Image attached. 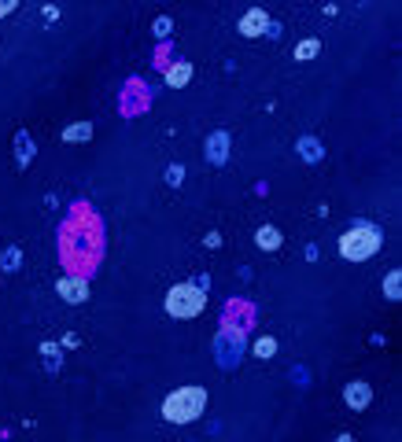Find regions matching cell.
Returning a JSON list of instances; mask_svg holds the SVG:
<instances>
[{"instance_id": "obj_1", "label": "cell", "mask_w": 402, "mask_h": 442, "mask_svg": "<svg viewBox=\"0 0 402 442\" xmlns=\"http://www.w3.org/2000/svg\"><path fill=\"white\" fill-rule=\"evenodd\" d=\"M63 262H67V269H74L77 277H85V273H93L100 254H103V236H100V225L89 206H77V211L70 214L67 229H63Z\"/></svg>"}, {"instance_id": "obj_2", "label": "cell", "mask_w": 402, "mask_h": 442, "mask_svg": "<svg viewBox=\"0 0 402 442\" xmlns=\"http://www.w3.org/2000/svg\"><path fill=\"white\" fill-rule=\"evenodd\" d=\"M203 406H207L203 387H181V391H174L170 398L163 402V417L170 424H188V420H196L203 413Z\"/></svg>"}, {"instance_id": "obj_3", "label": "cell", "mask_w": 402, "mask_h": 442, "mask_svg": "<svg viewBox=\"0 0 402 442\" xmlns=\"http://www.w3.org/2000/svg\"><path fill=\"white\" fill-rule=\"evenodd\" d=\"M380 229L377 225H355L351 232L340 236V254L351 258V262H362V258H373L380 251Z\"/></svg>"}, {"instance_id": "obj_4", "label": "cell", "mask_w": 402, "mask_h": 442, "mask_svg": "<svg viewBox=\"0 0 402 442\" xmlns=\"http://www.w3.org/2000/svg\"><path fill=\"white\" fill-rule=\"evenodd\" d=\"M203 284H177V288L166 295V310H170V317H196L203 314Z\"/></svg>"}, {"instance_id": "obj_5", "label": "cell", "mask_w": 402, "mask_h": 442, "mask_svg": "<svg viewBox=\"0 0 402 442\" xmlns=\"http://www.w3.org/2000/svg\"><path fill=\"white\" fill-rule=\"evenodd\" d=\"M59 295L67 298V303H85L89 284H85L82 277H67V280H59Z\"/></svg>"}, {"instance_id": "obj_6", "label": "cell", "mask_w": 402, "mask_h": 442, "mask_svg": "<svg viewBox=\"0 0 402 442\" xmlns=\"http://www.w3.org/2000/svg\"><path fill=\"white\" fill-rule=\"evenodd\" d=\"M369 398H373L369 383H351V387H347V406H351V409H366Z\"/></svg>"}, {"instance_id": "obj_7", "label": "cell", "mask_w": 402, "mask_h": 442, "mask_svg": "<svg viewBox=\"0 0 402 442\" xmlns=\"http://www.w3.org/2000/svg\"><path fill=\"white\" fill-rule=\"evenodd\" d=\"M266 30V11H248V15L240 19V33H248V37H255V33H262Z\"/></svg>"}, {"instance_id": "obj_8", "label": "cell", "mask_w": 402, "mask_h": 442, "mask_svg": "<svg viewBox=\"0 0 402 442\" xmlns=\"http://www.w3.org/2000/svg\"><path fill=\"white\" fill-rule=\"evenodd\" d=\"M225 151H229V137H225V133H214V137H211V144H207V155H211V162H214V166H222V162H225Z\"/></svg>"}, {"instance_id": "obj_9", "label": "cell", "mask_w": 402, "mask_h": 442, "mask_svg": "<svg viewBox=\"0 0 402 442\" xmlns=\"http://www.w3.org/2000/svg\"><path fill=\"white\" fill-rule=\"evenodd\" d=\"M188 74H192V67H188V63H174V67H170V70H166V85H174V89H181V85H185V82H188Z\"/></svg>"}, {"instance_id": "obj_10", "label": "cell", "mask_w": 402, "mask_h": 442, "mask_svg": "<svg viewBox=\"0 0 402 442\" xmlns=\"http://www.w3.org/2000/svg\"><path fill=\"white\" fill-rule=\"evenodd\" d=\"M258 243H262V247H266V251H274V247L281 243V232H277L274 225H266L262 232H258Z\"/></svg>"}, {"instance_id": "obj_11", "label": "cell", "mask_w": 402, "mask_h": 442, "mask_svg": "<svg viewBox=\"0 0 402 442\" xmlns=\"http://www.w3.org/2000/svg\"><path fill=\"white\" fill-rule=\"evenodd\" d=\"M63 137H67V140H89V137H93V125H89V122H77V125H70Z\"/></svg>"}, {"instance_id": "obj_12", "label": "cell", "mask_w": 402, "mask_h": 442, "mask_svg": "<svg viewBox=\"0 0 402 442\" xmlns=\"http://www.w3.org/2000/svg\"><path fill=\"white\" fill-rule=\"evenodd\" d=\"M399 280H402L399 273H387V277H384V295H387V298H399V291H402Z\"/></svg>"}, {"instance_id": "obj_13", "label": "cell", "mask_w": 402, "mask_h": 442, "mask_svg": "<svg viewBox=\"0 0 402 442\" xmlns=\"http://www.w3.org/2000/svg\"><path fill=\"white\" fill-rule=\"evenodd\" d=\"M274 350H277V343L269 340V335H266V340H258V343H255V354H258V358H269Z\"/></svg>"}, {"instance_id": "obj_14", "label": "cell", "mask_w": 402, "mask_h": 442, "mask_svg": "<svg viewBox=\"0 0 402 442\" xmlns=\"http://www.w3.org/2000/svg\"><path fill=\"white\" fill-rule=\"evenodd\" d=\"M295 56H299V59H306V56H318V41H303Z\"/></svg>"}, {"instance_id": "obj_15", "label": "cell", "mask_w": 402, "mask_h": 442, "mask_svg": "<svg viewBox=\"0 0 402 442\" xmlns=\"http://www.w3.org/2000/svg\"><path fill=\"white\" fill-rule=\"evenodd\" d=\"M299 151H303V155H310V159H318V155H321V148L314 144V140H299Z\"/></svg>"}, {"instance_id": "obj_16", "label": "cell", "mask_w": 402, "mask_h": 442, "mask_svg": "<svg viewBox=\"0 0 402 442\" xmlns=\"http://www.w3.org/2000/svg\"><path fill=\"white\" fill-rule=\"evenodd\" d=\"M4 266L11 269V266H19V251H15V247H11V251L4 254Z\"/></svg>"}, {"instance_id": "obj_17", "label": "cell", "mask_w": 402, "mask_h": 442, "mask_svg": "<svg viewBox=\"0 0 402 442\" xmlns=\"http://www.w3.org/2000/svg\"><path fill=\"white\" fill-rule=\"evenodd\" d=\"M336 442H351V439H347V435H343V439H336Z\"/></svg>"}]
</instances>
